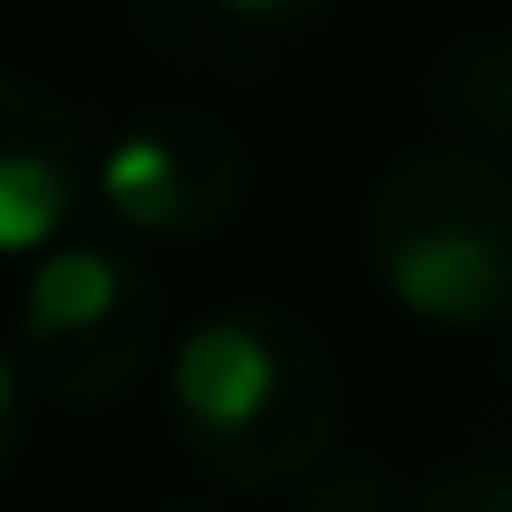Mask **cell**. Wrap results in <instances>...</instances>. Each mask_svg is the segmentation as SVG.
Wrapping results in <instances>:
<instances>
[{
  "label": "cell",
  "mask_w": 512,
  "mask_h": 512,
  "mask_svg": "<svg viewBox=\"0 0 512 512\" xmlns=\"http://www.w3.org/2000/svg\"><path fill=\"white\" fill-rule=\"evenodd\" d=\"M369 272L437 332H490L512 317V166L475 144H422L392 159L362 211Z\"/></svg>",
  "instance_id": "obj_2"
},
{
  "label": "cell",
  "mask_w": 512,
  "mask_h": 512,
  "mask_svg": "<svg viewBox=\"0 0 512 512\" xmlns=\"http://www.w3.org/2000/svg\"><path fill=\"white\" fill-rule=\"evenodd\" d=\"M302 512H407L377 460H324L302 482Z\"/></svg>",
  "instance_id": "obj_7"
},
{
  "label": "cell",
  "mask_w": 512,
  "mask_h": 512,
  "mask_svg": "<svg viewBox=\"0 0 512 512\" xmlns=\"http://www.w3.org/2000/svg\"><path fill=\"white\" fill-rule=\"evenodd\" d=\"M23 377L53 407H106L159 354V287L113 241H61L31 272L16 317Z\"/></svg>",
  "instance_id": "obj_3"
},
{
  "label": "cell",
  "mask_w": 512,
  "mask_h": 512,
  "mask_svg": "<svg viewBox=\"0 0 512 512\" xmlns=\"http://www.w3.org/2000/svg\"><path fill=\"white\" fill-rule=\"evenodd\" d=\"M234 23H249V31H302V23L332 16L339 0H219Z\"/></svg>",
  "instance_id": "obj_10"
},
{
  "label": "cell",
  "mask_w": 512,
  "mask_h": 512,
  "mask_svg": "<svg viewBox=\"0 0 512 512\" xmlns=\"http://www.w3.org/2000/svg\"><path fill=\"white\" fill-rule=\"evenodd\" d=\"M98 196L128 234L204 241L249 196V151L226 121L196 106H151L98 159Z\"/></svg>",
  "instance_id": "obj_4"
},
{
  "label": "cell",
  "mask_w": 512,
  "mask_h": 512,
  "mask_svg": "<svg viewBox=\"0 0 512 512\" xmlns=\"http://www.w3.org/2000/svg\"><path fill=\"white\" fill-rule=\"evenodd\" d=\"M437 113L460 121L467 136L482 144H505L512 151V31H475L437 61V83H430Z\"/></svg>",
  "instance_id": "obj_6"
},
{
  "label": "cell",
  "mask_w": 512,
  "mask_h": 512,
  "mask_svg": "<svg viewBox=\"0 0 512 512\" xmlns=\"http://www.w3.org/2000/svg\"><path fill=\"white\" fill-rule=\"evenodd\" d=\"M407 512H512V467H452L422 482Z\"/></svg>",
  "instance_id": "obj_8"
},
{
  "label": "cell",
  "mask_w": 512,
  "mask_h": 512,
  "mask_svg": "<svg viewBox=\"0 0 512 512\" xmlns=\"http://www.w3.org/2000/svg\"><path fill=\"white\" fill-rule=\"evenodd\" d=\"M91 189L83 121L53 91L0 76V256L53 249Z\"/></svg>",
  "instance_id": "obj_5"
},
{
  "label": "cell",
  "mask_w": 512,
  "mask_h": 512,
  "mask_svg": "<svg viewBox=\"0 0 512 512\" xmlns=\"http://www.w3.org/2000/svg\"><path fill=\"white\" fill-rule=\"evenodd\" d=\"M339 407L347 384L324 332L279 302H234L204 317L166 377L181 452L241 497L302 490L339 445Z\"/></svg>",
  "instance_id": "obj_1"
},
{
  "label": "cell",
  "mask_w": 512,
  "mask_h": 512,
  "mask_svg": "<svg viewBox=\"0 0 512 512\" xmlns=\"http://www.w3.org/2000/svg\"><path fill=\"white\" fill-rule=\"evenodd\" d=\"M181 512H196V505H181Z\"/></svg>",
  "instance_id": "obj_11"
},
{
  "label": "cell",
  "mask_w": 512,
  "mask_h": 512,
  "mask_svg": "<svg viewBox=\"0 0 512 512\" xmlns=\"http://www.w3.org/2000/svg\"><path fill=\"white\" fill-rule=\"evenodd\" d=\"M23 437H31V377H23L16 354L0 347V475L16 467Z\"/></svg>",
  "instance_id": "obj_9"
}]
</instances>
